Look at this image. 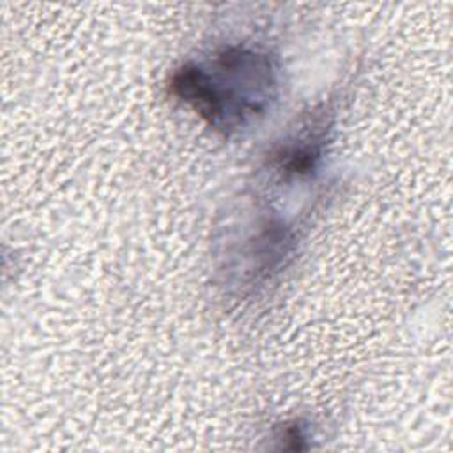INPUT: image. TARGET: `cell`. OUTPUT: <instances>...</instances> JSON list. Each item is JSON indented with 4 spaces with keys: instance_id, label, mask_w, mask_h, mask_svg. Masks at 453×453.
Masks as SVG:
<instances>
[{
    "instance_id": "obj_1",
    "label": "cell",
    "mask_w": 453,
    "mask_h": 453,
    "mask_svg": "<svg viewBox=\"0 0 453 453\" xmlns=\"http://www.w3.org/2000/svg\"><path fill=\"white\" fill-rule=\"evenodd\" d=\"M168 88L211 127L228 136L257 124L273 108L280 94V65L265 50L230 44L211 58L177 67Z\"/></svg>"
},
{
    "instance_id": "obj_2",
    "label": "cell",
    "mask_w": 453,
    "mask_h": 453,
    "mask_svg": "<svg viewBox=\"0 0 453 453\" xmlns=\"http://www.w3.org/2000/svg\"><path fill=\"white\" fill-rule=\"evenodd\" d=\"M331 117L327 108H317L283 138L267 159V168L280 180H303L310 177L324 157L327 133L331 129Z\"/></svg>"
},
{
    "instance_id": "obj_3",
    "label": "cell",
    "mask_w": 453,
    "mask_h": 453,
    "mask_svg": "<svg viewBox=\"0 0 453 453\" xmlns=\"http://www.w3.org/2000/svg\"><path fill=\"white\" fill-rule=\"evenodd\" d=\"M276 439L281 441V446L287 449H306L308 446L304 444L308 441V434L304 425L299 421H292L283 425V428L278 432Z\"/></svg>"
}]
</instances>
